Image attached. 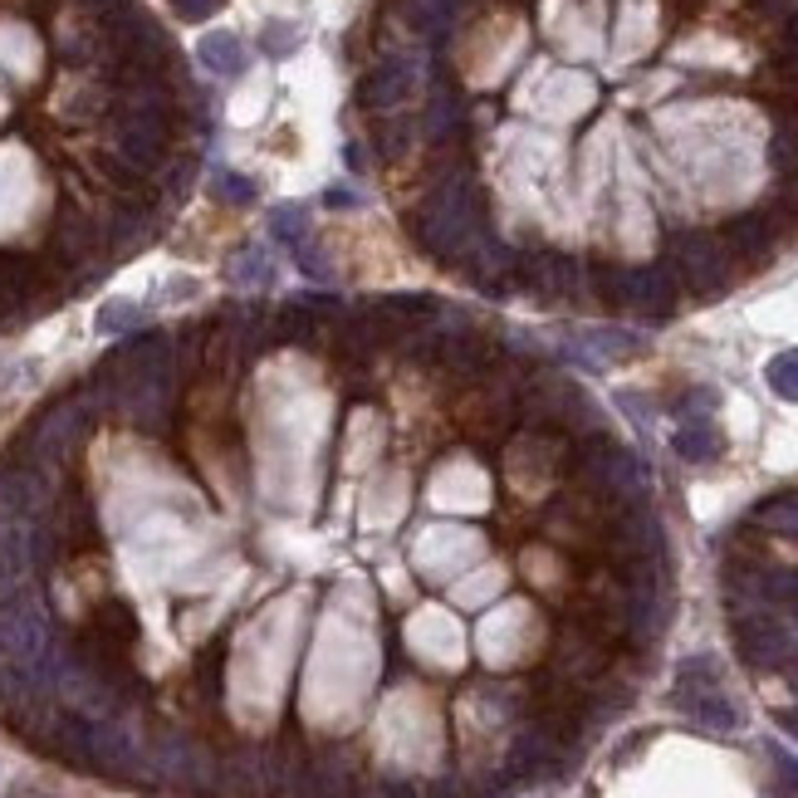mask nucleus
Masks as SVG:
<instances>
[{"instance_id": "obj_30", "label": "nucleus", "mask_w": 798, "mask_h": 798, "mask_svg": "<svg viewBox=\"0 0 798 798\" xmlns=\"http://www.w3.org/2000/svg\"><path fill=\"white\" fill-rule=\"evenodd\" d=\"M755 6H759L769 20H784V25H789V20H798V0H755Z\"/></svg>"}, {"instance_id": "obj_32", "label": "nucleus", "mask_w": 798, "mask_h": 798, "mask_svg": "<svg viewBox=\"0 0 798 798\" xmlns=\"http://www.w3.org/2000/svg\"><path fill=\"white\" fill-rule=\"evenodd\" d=\"M784 725H789L794 735H798V711H789V715H784Z\"/></svg>"}, {"instance_id": "obj_2", "label": "nucleus", "mask_w": 798, "mask_h": 798, "mask_svg": "<svg viewBox=\"0 0 798 798\" xmlns=\"http://www.w3.org/2000/svg\"><path fill=\"white\" fill-rule=\"evenodd\" d=\"M666 270L676 284H686L691 294L711 300V294L729 290V250L721 235L711 231H671L666 235Z\"/></svg>"}, {"instance_id": "obj_26", "label": "nucleus", "mask_w": 798, "mask_h": 798, "mask_svg": "<svg viewBox=\"0 0 798 798\" xmlns=\"http://www.w3.org/2000/svg\"><path fill=\"white\" fill-rule=\"evenodd\" d=\"M231 280H235V284H265V280H270L265 255H260V250H245L241 265H231Z\"/></svg>"}, {"instance_id": "obj_7", "label": "nucleus", "mask_w": 798, "mask_h": 798, "mask_svg": "<svg viewBox=\"0 0 798 798\" xmlns=\"http://www.w3.org/2000/svg\"><path fill=\"white\" fill-rule=\"evenodd\" d=\"M417 88V64L407 54H387V60L372 70L368 78L358 84V104L363 108H378V113H392L412 98Z\"/></svg>"}, {"instance_id": "obj_21", "label": "nucleus", "mask_w": 798, "mask_h": 798, "mask_svg": "<svg viewBox=\"0 0 798 798\" xmlns=\"http://www.w3.org/2000/svg\"><path fill=\"white\" fill-rule=\"evenodd\" d=\"M211 197L225 201V207H250V201H255V181L231 172V167H221V172L211 177Z\"/></svg>"}, {"instance_id": "obj_12", "label": "nucleus", "mask_w": 798, "mask_h": 798, "mask_svg": "<svg viewBox=\"0 0 798 798\" xmlns=\"http://www.w3.org/2000/svg\"><path fill=\"white\" fill-rule=\"evenodd\" d=\"M54 255L64 260V265H78V260H88L94 255V245H98V225L94 221H84V216H74V211H64L60 221H54Z\"/></svg>"}, {"instance_id": "obj_10", "label": "nucleus", "mask_w": 798, "mask_h": 798, "mask_svg": "<svg viewBox=\"0 0 798 798\" xmlns=\"http://www.w3.org/2000/svg\"><path fill=\"white\" fill-rule=\"evenodd\" d=\"M88 642L98 647H113V652H128L133 642H138V618H133V608L123 598H108L94 608V622H88Z\"/></svg>"}, {"instance_id": "obj_31", "label": "nucleus", "mask_w": 798, "mask_h": 798, "mask_svg": "<svg viewBox=\"0 0 798 798\" xmlns=\"http://www.w3.org/2000/svg\"><path fill=\"white\" fill-rule=\"evenodd\" d=\"M324 201H328V207H358V197H353V191H344V187H334Z\"/></svg>"}, {"instance_id": "obj_23", "label": "nucleus", "mask_w": 798, "mask_h": 798, "mask_svg": "<svg viewBox=\"0 0 798 798\" xmlns=\"http://www.w3.org/2000/svg\"><path fill=\"white\" fill-rule=\"evenodd\" d=\"M588 348L598 353V358H632V353H642L632 334H618V328H598V334H588Z\"/></svg>"}, {"instance_id": "obj_11", "label": "nucleus", "mask_w": 798, "mask_h": 798, "mask_svg": "<svg viewBox=\"0 0 798 798\" xmlns=\"http://www.w3.org/2000/svg\"><path fill=\"white\" fill-rule=\"evenodd\" d=\"M725 250L735 260H764L774 250V221L764 211H749V216H735V221H725Z\"/></svg>"}, {"instance_id": "obj_5", "label": "nucleus", "mask_w": 798, "mask_h": 798, "mask_svg": "<svg viewBox=\"0 0 798 798\" xmlns=\"http://www.w3.org/2000/svg\"><path fill=\"white\" fill-rule=\"evenodd\" d=\"M735 642H739V657L749 661V666H784V661H794L798 652V632L784 622H774L769 612H759V618H739L735 622Z\"/></svg>"}, {"instance_id": "obj_9", "label": "nucleus", "mask_w": 798, "mask_h": 798, "mask_svg": "<svg viewBox=\"0 0 798 798\" xmlns=\"http://www.w3.org/2000/svg\"><path fill=\"white\" fill-rule=\"evenodd\" d=\"M495 344H490L485 334H447L437 348V363H447L451 372H461V378H481V372L495 363Z\"/></svg>"}, {"instance_id": "obj_16", "label": "nucleus", "mask_w": 798, "mask_h": 798, "mask_svg": "<svg viewBox=\"0 0 798 798\" xmlns=\"http://www.w3.org/2000/svg\"><path fill=\"white\" fill-rule=\"evenodd\" d=\"M676 455H686V461H715V455H721V431L711 427V421H686V427L676 431Z\"/></svg>"}, {"instance_id": "obj_24", "label": "nucleus", "mask_w": 798, "mask_h": 798, "mask_svg": "<svg viewBox=\"0 0 798 798\" xmlns=\"http://www.w3.org/2000/svg\"><path fill=\"white\" fill-rule=\"evenodd\" d=\"M759 519L769 524V529H784L798 539V495H784V500H769V505H759Z\"/></svg>"}, {"instance_id": "obj_25", "label": "nucleus", "mask_w": 798, "mask_h": 798, "mask_svg": "<svg viewBox=\"0 0 798 798\" xmlns=\"http://www.w3.org/2000/svg\"><path fill=\"white\" fill-rule=\"evenodd\" d=\"M260 50H265L270 60H284V54H294V50H300V25H284V20L265 25V35H260Z\"/></svg>"}, {"instance_id": "obj_19", "label": "nucleus", "mask_w": 798, "mask_h": 798, "mask_svg": "<svg viewBox=\"0 0 798 798\" xmlns=\"http://www.w3.org/2000/svg\"><path fill=\"white\" fill-rule=\"evenodd\" d=\"M764 378H769L774 397H784V402H798V348L779 353V358H769V368H764Z\"/></svg>"}, {"instance_id": "obj_14", "label": "nucleus", "mask_w": 798, "mask_h": 798, "mask_svg": "<svg viewBox=\"0 0 798 798\" xmlns=\"http://www.w3.org/2000/svg\"><path fill=\"white\" fill-rule=\"evenodd\" d=\"M197 60L207 64L211 74H221V78H235V74H245V44L231 35V30H216V35H207L197 44Z\"/></svg>"}, {"instance_id": "obj_17", "label": "nucleus", "mask_w": 798, "mask_h": 798, "mask_svg": "<svg viewBox=\"0 0 798 798\" xmlns=\"http://www.w3.org/2000/svg\"><path fill=\"white\" fill-rule=\"evenodd\" d=\"M417 138V128L407 118H387L372 128V147H378V157L382 162H397V157H407V147H412Z\"/></svg>"}, {"instance_id": "obj_20", "label": "nucleus", "mask_w": 798, "mask_h": 798, "mask_svg": "<svg viewBox=\"0 0 798 798\" xmlns=\"http://www.w3.org/2000/svg\"><path fill=\"white\" fill-rule=\"evenodd\" d=\"M147 324V314L138 309V304H128V300H118V304H104V309H98V334H123L128 338L133 328H143Z\"/></svg>"}, {"instance_id": "obj_18", "label": "nucleus", "mask_w": 798, "mask_h": 798, "mask_svg": "<svg viewBox=\"0 0 798 798\" xmlns=\"http://www.w3.org/2000/svg\"><path fill=\"white\" fill-rule=\"evenodd\" d=\"M147 231H153V216H147L143 207H123L118 216H113V225H108V235H113V245L118 250L147 241Z\"/></svg>"}, {"instance_id": "obj_1", "label": "nucleus", "mask_w": 798, "mask_h": 798, "mask_svg": "<svg viewBox=\"0 0 798 798\" xmlns=\"http://www.w3.org/2000/svg\"><path fill=\"white\" fill-rule=\"evenodd\" d=\"M407 231L427 255L461 265L465 250L475 241H485V201L475 191V181L465 167H451L437 187L421 197V207L407 216Z\"/></svg>"}, {"instance_id": "obj_22", "label": "nucleus", "mask_w": 798, "mask_h": 798, "mask_svg": "<svg viewBox=\"0 0 798 798\" xmlns=\"http://www.w3.org/2000/svg\"><path fill=\"white\" fill-rule=\"evenodd\" d=\"M270 231H275L280 241L294 250V245L309 241V216H304V207H275V211H270Z\"/></svg>"}, {"instance_id": "obj_8", "label": "nucleus", "mask_w": 798, "mask_h": 798, "mask_svg": "<svg viewBox=\"0 0 798 798\" xmlns=\"http://www.w3.org/2000/svg\"><path fill=\"white\" fill-rule=\"evenodd\" d=\"M363 309L378 318L392 338H407V334H417L421 324H431V318L441 314V304H437V294H382V300H368Z\"/></svg>"}, {"instance_id": "obj_15", "label": "nucleus", "mask_w": 798, "mask_h": 798, "mask_svg": "<svg viewBox=\"0 0 798 798\" xmlns=\"http://www.w3.org/2000/svg\"><path fill=\"white\" fill-rule=\"evenodd\" d=\"M461 123H465V113H461V98L455 94H437L427 104V138L431 143H455L461 138Z\"/></svg>"}, {"instance_id": "obj_4", "label": "nucleus", "mask_w": 798, "mask_h": 798, "mask_svg": "<svg viewBox=\"0 0 798 798\" xmlns=\"http://www.w3.org/2000/svg\"><path fill=\"white\" fill-rule=\"evenodd\" d=\"M519 290L539 294L544 304H564L588 290V275L578 260L554 255V250H534V255H519Z\"/></svg>"}, {"instance_id": "obj_28", "label": "nucleus", "mask_w": 798, "mask_h": 798, "mask_svg": "<svg viewBox=\"0 0 798 798\" xmlns=\"http://www.w3.org/2000/svg\"><path fill=\"white\" fill-rule=\"evenodd\" d=\"M221 6H225V0H172V10L181 20H191V25H197V20H211Z\"/></svg>"}, {"instance_id": "obj_6", "label": "nucleus", "mask_w": 798, "mask_h": 798, "mask_svg": "<svg viewBox=\"0 0 798 798\" xmlns=\"http://www.w3.org/2000/svg\"><path fill=\"white\" fill-rule=\"evenodd\" d=\"M50 510V481L40 465H6L0 471V519L35 524Z\"/></svg>"}, {"instance_id": "obj_29", "label": "nucleus", "mask_w": 798, "mask_h": 798, "mask_svg": "<svg viewBox=\"0 0 798 798\" xmlns=\"http://www.w3.org/2000/svg\"><path fill=\"white\" fill-rule=\"evenodd\" d=\"M769 759H774V769H779V779L798 794V755H789V749H779V745H769Z\"/></svg>"}, {"instance_id": "obj_27", "label": "nucleus", "mask_w": 798, "mask_h": 798, "mask_svg": "<svg viewBox=\"0 0 798 798\" xmlns=\"http://www.w3.org/2000/svg\"><path fill=\"white\" fill-rule=\"evenodd\" d=\"M779 74L798 88V20L784 25V50H779Z\"/></svg>"}, {"instance_id": "obj_13", "label": "nucleus", "mask_w": 798, "mask_h": 798, "mask_svg": "<svg viewBox=\"0 0 798 798\" xmlns=\"http://www.w3.org/2000/svg\"><path fill=\"white\" fill-rule=\"evenodd\" d=\"M328 334V318H318L304 304H284L275 314V344H300V348H318V338Z\"/></svg>"}, {"instance_id": "obj_3", "label": "nucleus", "mask_w": 798, "mask_h": 798, "mask_svg": "<svg viewBox=\"0 0 798 798\" xmlns=\"http://www.w3.org/2000/svg\"><path fill=\"white\" fill-rule=\"evenodd\" d=\"M98 407H104L98 402V392L64 397L60 407H50V412L35 421V431H30V451H35L40 461H64L74 441L88 431V421H94Z\"/></svg>"}]
</instances>
